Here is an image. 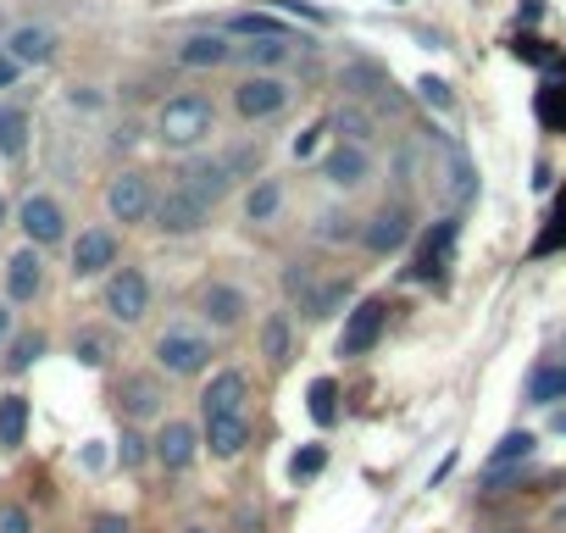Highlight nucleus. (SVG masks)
<instances>
[{
    "mask_svg": "<svg viewBox=\"0 0 566 533\" xmlns=\"http://www.w3.org/2000/svg\"><path fill=\"white\" fill-rule=\"evenodd\" d=\"M156 145L172 150V156H200V145L217 134V101L200 95V90H184V95H167L156 106V123H150Z\"/></svg>",
    "mask_w": 566,
    "mask_h": 533,
    "instance_id": "f257e3e1",
    "label": "nucleus"
},
{
    "mask_svg": "<svg viewBox=\"0 0 566 533\" xmlns=\"http://www.w3.org/2000/svg\"><path fill=\"white\" fill-rule=\"evenodd\" d=\"M228 101H233V117H239V123H272L277 112H290L295 84L283 79V73H244Z\"/></svg>",
    "mask_w": 566,
    "mask_h": 533,
    "instance_id": "f03ea898",
    "label": "nucleus"
},
{
    "mask_svg": "<svg viewBox=\"0 0 566 533\" xmlns=\"http://www.w3.org/2000/svg\"><path fill=\"white\" fill-rule=\"evenodd\" d=\"M211 217H217V206H206V200H200V195H189L184 184H167V189L156 195L150 228H156L161 239H195V233H206V228H211Z\"/></svg>",
    "mask_w": 566,
    "mask_h": 533,
    "instance_id": "7ed1b4c3",
    "label": "nucleus"
},
{
    "mask_svg": "<svg viewBox=\"0 0 566 533\" xmlns=\"http://www.w3.org/2000/svg\"><path fill=\"white\" fill-rule=\"evenodd\" d=\"M150 356H156V373H167V378H200L211 367V339L200 328H167V334H156Z\"/></svg>",
    "mask_w": 566,
    "mask_h": 533,
    "instance_id": "20e7f679",
    "label": "nucleus"
},
{
    "mask_svg": "<svg viewBox=\"0 0 566 533\" xmlns=\"http://www.w3.org/2000/svg\"><path fill=\"white\" fill-rule=\"evenodd\" d=\"M156 195H161L156 178L139 173V167H128V173H117V178L106 184V211H112V222H123V228H150Z\"/></svg>",
    "mask_w": 566,
    "mask_h": 533,
    "instance_id": "39448f33",
    "label": "nucleus"
},
{
    "mask_svg": "<svg viewBox=\"0 0 566 533\" xmlns=\"http://www.w3.org/2000/svg\"><path fill=\"white\" fill-rule=\"evenodd\" d=\"M195 317H200L211 334H233V328H244V317H250V295H244L233 279H206V284L195 290Z\"/></svg>",
    "mask_w": 566,
    "mask_h": 533,
    "instance_id": "423d86ee",
    "label": "nucleus"
},
{
    "mask_svg": "<svg viewBox=\"0 0 566 533\" xmlns=\"http://www.w3.org/2000/svg\"><path fill=\"white\" fill-rule=\"evenodd\" d=\"M384 328H389V301H384V295L356 301V306L345 312V328H339V356H345V362L373 356L378 339H384Z\"/></svg>",
    "mask_w": 566,
    "mask_h": 533,
    "instance_id": "0eeeda50",
    "label": "nucleus"
},
{
    "mask_svg": "<svg viewBox=\"0 0 566 533\" xmlns=\"http://www.w3.org/2000/svg\"><path fill=\"white\" fill-rule=\"evenodd\" d=\"M101 306H106L112 323H145V312H150V279H145V266H117V273H106Z\"/></svg>",
    "mask_w": 566,
    "mask_h": 533,
    "instance_id": "6e6552de",
    "label": "nucleus"
},
{
    "mask_svg": "<svg viewBox=\"0 0 566 533\" xmlns=\"http://www.w3.org/2000/svg\"><path fill=\"white\" fill-rule=\"evenodd\" d=\"M411 206L406 200H384L373 217H361V250L367 255H395V250H406V239H411Z\"/></svg>",
    "mask_w": 566,
    "mask_h": 533,
    "instance_id": "1a4fd4ad",
    "label": "nucleus"
},
{
    "mask_svg": "<svg viewBox=\"0 0 566 533\" xmlns=\"http://www.w3.org/2000/svg\"><path fill=\"white\" fill-rule=\"evenodd\" d=\"M200 428L195 422H178V417H167L161 428H156V439H150V461L161 467V472H189L195 461H200Z\"/></svg>",
    "mask_w": 566,
    "mask_h": 533,
    "instance_id": "9d476101",
    "label": "nucleus"
},
{
    "mask_svg": "<svg viewBox=\"0 0 566 533\" xmlns=\"http://www.w3.org/2000/svg\"><path fill=\"white\" fill-rule=\"evenodd\" d=\"M455 233H461V217H439V222L422 233V250L411 255L406 279H417V284H439V279H444V266H450V250H455Z\"/></svg>",
    "mask_w": 566,
    "mask_h": 533,
    "instance_id": "9b49d317",
    "label": "nucleus"
},
{
    "mask_svg": "<svg viewBox=\"0 0 566 533\" xmlns=\"http://www.w3.org/2000/svg\"><path fill=\"white\" fill-rule=\"evenodd\" d=\"M112 400H117V411H123L128 422H150V417L167 411V384H161L156 373H128V378L112 389Z\"/></svg>",
    "mask_w": 566,
    "mask_h": 533,
    "instance_id": "f8f14e48",
    "label": "nucleus"
},
{
    "mask_svg": "<svg viewBox=\"0 0 566 533\" xmlns=\"http://www.w3.org/2000/svg\"><path fill=\"white\" fill-rule=\"evenodd\" d=\"M244 400H250V378H244L239 367H222V373H211V384L200 389V422H217V417H250Z\"/></svg>",
    "mask_w": 566,
    "mask_h": 533,
    "instance_id": "ddd939ff",
    "label": "nucleus"
},
{
    "mask_svg": "<svg viewBox=\"0 0 566 533\" xmlns=\"http://www.w3.org/2000/svg\"><path fill=\"white\" fill-rule=\"evenodd\" d=\"M18 222H23V233H29V244H34V250H45V244H62V239H67V211H62V200H56V195H29V200L18 206Z\"/></svg>",
    "mask_w": 566,
    "mask_h": 533,
    "instance_id": "4468645a",
    "label": "nucleus"
},
{
    "mask_svg": "<svg viewBox=\"0 0 566 533\" xmlns=\"http://www.w3.org/2000/svg\"><path fill=\"white\" fill-rule=\"evenodd\" d=\"M117 255H123V244H117L112 228H84V233L73 239V279L117 273Z\"/></svg>",
    "mask_w": 566,
    "mask_h": 533,
    "instance_id": "2eb2a0df",
    "label": "nucleus"
},
{
    "mask_svg": "<svg viewBox=\"0 0 566 533\" xmlns=\"http://www.w3.org/2000/svg\"><path fill=\"white\" fill-rule=\"evenodd\" d=\"M178 184H184L189 195H200L206 206H222V200L233 195V173H228L222 156H189V161L178 167Z\"/></svg>",
    "mask_w": 566,
    "mask_h": 533,
    "instance_id": "dca6fc26",
    "label": "nucleus"
},
{
    "mask_svg": "<svg viewBox=\"0 0 566 533\" xmlns=\"http://www.w3.org/2000/svg\"><path fill=\"white\" fill-rule=\"evenodd\" d=\"M334 189H367L373 184V150H361V145H334L328 156H323V167H317Z\"/></svg>",
    "mask_w": 566,
    "mask_h": 533,
    "instance_id": "f3484780",
    "label": "nucleus"
},
{
    "mask_svg": "<svg viewBox=\"0 0 566 533\" xmlns=\"http://www.w3.org/2000/svg\"><path fill=\"white\" fill-rule=\"evenodd\" d=\"M40 290H45V261H40V250H34V244L12 250V261H7V301H12V306H29V301H40Z\"/></svg>",
    "mask_w": 566,
    "mask_h": 533,
    "instance_id": "a211bd4d",
    "label": "nucleus"
},
{
    "mask_svg": "<svg viewBox=\"0 0 566 533\" xmlns=\"http://www.w3.org/2000/svg\"><path fill=\"white\" fill-rule=\"evenodd\" d=\"M172 62H178V67H189V73L228 67V62H233V40H228L222 29H211V34H189V40L172 51Z\"/></svg>",
    "mask_w": 566,
    "mask_h": 533,
    "instance_id": "6ab92c4d",
    "label": "nucleus"
},
{
    "mask_svg": "<svg viewBox=\"0 0 566 533\" xmlns=\"http://www.w3.org/2000/svg\"><path fill=\"white\" fill-rule=\"evenodd\" d=\"M0 51H7L18 67H45V62L56 56V29H45V23H18Z\"/></svg>",
    "mask_w": 566,
    "mask_h": 533,
    "instance_id": "aec40b11",
    "label": "nucleus"
},
{
    "mask_svg": "<svg viewBox=\"0 0 566 533\" xmlns=\"http://www.w3.org/2000/svg\"><path fill=\"white\" fill-rule=\"evenodd\" d=\"M255 345L266 356V367H290L295 362V317L290 312H266L255 328Z\"/></svg>",
    "mask_w": 566,
    "mask_h": 533,
    "instance_id": "412c9836",
    "label": "nucleus"
},
{
    "mask_svg": "<svg viewBox=\"0 0 566 533\" xmlns=\"http://www.w3.org/2000/svg\"><path fill=\"white\" fill-rule=\"evenodd\" d=\"M250 417H217V422H200V445L211 450V461H233V456H244V445H250Z\"/></svg>",
    "mask_w": 566,
    "mask_h": 533,
    "instance_id": "4be33fe9",
    "label": "nucleus"
},
{
    "mask_svg": "<svg viewBox=\"0 0 566 533\" xmlns=\"http://www.w3.org/2000/svg\"><path fill=\"white\" fill-rule=\"evenodd\" d=\"M295 51H301L295 40H272V34H266V40H244V45H233V62L250 67V73H277Z\"/></svg>",
    "mask_w": 566,
    "mask_h": 533,
    "instance_id": "5701e85b",
    "label": "nucleus"
},
{
    "mask_svg": "<svg viewBox=\"0 0 566 533\" xmlns=\"http://www.w3.org/2000/svg\"><path fill=\"white\" fill-rule=\"evenodd\" d=\"M328 128H334V145H361V150H373V139H378V123H373V112L367 106H339L334 117H328Z\"/></svg>",
    "mask_w": 566,
    "mask_h": 533,
    "instance_id": "b1692460",
    "label": "nucleus"
},
{
    "mask_svg": "<svg viewBox=\"0 0 566 533\" xmlns=\"http://www.w3.org/2000/svg\"><path fill=\"white\" fill-rule=\"evenodd\" d=\"M522 400H527V406H560V400H566V373H560V362H538V367L527 373V384H522Z\"/></svg>",
    "mask_w": 566,
    "mask_h": 533,
    "instance_id": "393cba45",
    "label": "nucleus"
},
{
    "mask_svg": "<svg viewBox=\"0 0 566 533\" xmlns=\"http://www.w3.org/2000/svg\"><path fill=\"white\" fill-rule=\"evenodd\" d=\"M533 112H538V123H544L549 134H566V67H560V73H549V79L538 84Z\"/></svg>",
    "mask_w": 566,
    "mask_h": 533,
    "instance_id": "a878e982",
    "label": "nucleus"
},
{
    "mask_svg": "<svg viewBox=\"0 0 566 533\" xmlns=\"http://www.w3.org/2000/svg\"><path fill=\"white\" fill-rule=\"evenodd\" d=\"M312 233H317L323 244H361V217H350L345 206H328V211H317Z\"/></svg>",
    "mask_w": 566,
    "mask_h": 533,
    "instance_id": "bb28decb",
    "label": "nucleus"
},
{
    "mask_svg": "<svg viewBox=\"0 0 566 533\" xmlns=\"http://www.w3.org/2000/svg\"><path fill=\"white\" fill-rule=\"evenodd\" d=\"M283 301H290V306H301L306 312V301L317 295V284H323V273H317V266L312 261H283Z\"/></svg>",
    "mask_w": 566,
    "mask_h": 533,
    "instance_id": "cd10ccee",
    "label": "nucleus"
},
{
    "mask_svg": "<svg viewBox=\"0 0 566 533\" xmlns=\"http://www.w3.org/2000/svg\"><path fill=\"white\" fill-rule=\"evenodd\" d=\"M222 34H228V40H266V34H272V40H295L290 29H283L277 18H266V12H233V18L222 23Z\"/></svg>",
    "mask_w": 566,
    "mask_h": 533,
    "instance_id": "c85d7f7f",
    "label": "nucleus"
},
{
    "mask_svg": "<svg viewBox=\"0 0 566 533\" xmlns=\"http://www.w3.org/2000/svg\"><path fill=\"white\" fill-rule=\"evenodd\" d=\"M350 295H356L350 273H334V279H323V284H317V295L306 301V317H312V323H323V317H334V312H339Z\"/></svg>",
    "mask_w": 566,
    "mask_h": 533,
    "instance_id": "c756f323",
    "label": "nucleus"
},
{
    "mask_svg": "<svg viewBox=\"0 0 566 533\" xmlns=\"http://www.w3.org/2000/svg\"><path fill=\"white\" fill-rule=\"evenodd\" d=\"M511 56H516V62H527V67H538L544 79L566 67V51H555V45H544L538 34H516V40H511Z\"/></svg>",
    "mask_w": 566,
    "mask_h": 533,
    "instance_id": "7c9ffc66",
    "label": "nucleus"
},
{
    "mask_svg": "<svg viewBox=\"0 0 566 533\" xmlns=\"http://www.w3.org/2000/svg\"><path fill=\"white\" fill-rule=\"evenodd\" d=\"M29 439V395H0V445L7 450H18Z\"/></svg>",
    "mask_w": 566,
    "mask_h": 533,
    "instance_id": "2f4dec72",
    "label": "nucleus"
},
{
    "mask_svg": "<svg viewBox=\"0 0 566 533\" xmlns=\"http://www.w3.org/2000/svg\"><path fill=\"white\" fill-rule=\"evenodd\" d=\"M277 206H283V184L277 178H255L244 189V222H272Z\"/></svg>",
    "mask_w": 566,
    "mask_h": 533,
    "instance_id": "473e14b6",
    "label": "nucleus"
},
{
    "mask_svg": "<svg viewBox=\"0 0 566 533\" xmlns=\"http://www.w3.org/2000/svg\"><path fill=\"white\" fill-rule=\"evenodd\" d=\"M73 356H78L84 367H112L117 339H112L106 328H78V334H73Z\"/></svg>",
    "mask_w": 566,
    "mask_h": 533,
    "instance_id": "72a5a7b5",
    "label": "nucleus"
},
{
    "mask_svg": "<svg viewBox=\"0 0 566 533\" xmlns=\"http://www.w3.org/2000/svg\"><path fill=\"white\" fill-rule=\"evenodd\" d=\"M533 445H538V439H533L527 428H511V433H505V439H500V445L489 450V461H483V472H505V467H516V461H527V456H533Z\"/></svg>",
    "mask_w": 566,
    "mask_h": 533,
    "instance_id": "f704fd0d",
    "label": "nucleus"
},
{
    "mask_svg": "<svg viewBox=\"0 0 566 533\" xmlns=\"http://www.w3.org/2000/svg\"><path fill=\"white\" fill-rule=\"evenodd\" d=\"M29 128H34V123H29L23 106H0V156L18 161V156L29 150Z\"/></svg>",
    "mask_w": 566,
    "mask_h": 533,
    "instance_id": "c9c22d12",
    "label": "nucleus"
},
{
    "mask_svg": "<svg viewBox=\"0 0 566 533\" xmlns=\"http://www.w3.org/2000/svg\"><path fill=\"white\" fill-rule=\"evenodd\" d=\"M555 250H566V189L555 195V211H549V222H544V233L533 239V261H544V255H555Z\"/></svg>",
    "mask_w": 566,
    "mask_h": 533,
    "instance_id": "e433bc0d",
    "label": "nucleus"
},
{
    "mask_svg": "<svg viewBox=\"0 0 566 533\" xmlns=\"http://www.w3.org/2000/svg\"><path fill=\"white\" fill-rule=\"evenodd\" d=\"M306 406H312V422H317V428H334V422H339V384H334V378H317Z\"/></svg>",
    "mask_w": 566,
    "mask_h": 533,
    "instance_id": "4c0bfd02",
    "label": "nucleus"
},
{
    "mask_svg": "<svg viewBox=\"0 0 566 533\" xmlns=\"http://www.w3.org/2000/svg\"><path fill=\"white\" fill-rule=\"evenodd\" d=\"M40 356H45V334H18L12 339V356L0 362V367H7V373H29Z\"/></svg>",
    "mask_w": 566,
    "mask_h": 533,
    "instance_id": "58836bf2",
    "label": "nucleus"
},
{
    "mask_svg": "<svg viewBox=\"0 0 566 533\" xmlns=\"http://www.w3.org/2000/svg\"><path fill=\"white\" fill-rule=\"evenodd\" d=\"M117 461H123V467H145V461H150V439H145L139 428H123V439H117Z\"/></svg>",
    "mask_w": 566,
    "mask_h": 533,
    "instance_id": "ea45409f",
    "label": "nucleus"
},
{
    "mask_svg": "<svg viewBox=\"0 0 566 533\" xmlns=\"http://www.w3.org/2000/svg\"><path fill=\"white\" fill-rule=\"evenodd\" d=\"M323 467H328V450H323V445H306V450L290 456V478H295V483H301V478H317Z\"/></svg>",
    "mask_w": 566,
    "mask_h": 533,
    "instance_id": "a19ab883",
    "label": "nucleus"
},
{
    "mask_svg": "<svg viewBox=\"0 0 566 533\" xmlns=\"http://www.w3.org/2000/svg\"><path fill=\"white\" fill-rule=\"evenodd\" d=\"M417 95H422L433 112H455V95H450V84H444V79H433V73H428V79H417Z\"/></svg>",
    "mask_w": 566,
    "mask_h": 533,
    "instance_id": "79ce46f5",
    "label": "nucleus"
},
{
    "mask_svg": "<svg viewBox=\"0 0 566 533\" xmlns=\"http://www.w3.org/2000/svg\"><path fill=\"white\" fill-rule=\"evenodd\" d=\"M0 533H34L29 505H0Z\"/></svg>",
    "mask_w": 566,
    "mask_h": 533,
    "instance_id": "37998d69",
    "label": "nucleus"
},
{
    "mask_svg": "<svg viewBox=\"0 0 566 533\" xmlns=\"http://www.w3.org/2000/svg\"><path fill=\"white\" fill-rule=\"evenodd\" d=\"M90 533H134V522L123 511H95L90 516Z\"/></svg>",
    "mask_w": 566,
    "mask_h": 533,
    "instance_id": "c03bdc74",
    "label": "nucleus"
},
{
    "mask_svg": "<svg viewBox=\"0 0 566 533\" xmlns=\"http://www.w3.org/2000/svg\"><path fill=\"white\" fill-rule=\"evenodd\" d=\"M323 134H328V123H317V128H306V134H301V139H295V156H301V161H306V156H312V150H317V139H323Z\"/></svg>",
    "mask_w": 566,
    "mask_h": 533,
    "instance_id": "a18cd8bd",
    "label": "nucleus"
},
{
    "mask_svg": "<svg viewBox=\"0 0 566 533\" xmlns=\"http://www.w3.org/2000/svg\"><path fill=\"white\" fill-rule=\"evenodd\" d=\"M283 12H301L306 23H328V12H317V7H306V0H277Z\"/></svg>",
    "mask_w": 566,
    "mask_h": 533,
    "instance_id": "49530a36",
    "label": "nucleus"
},
{
    "mask_svg": "<svg viewBox=\"0 0 566 533\" xmlns=\"http://www.w3.org/2000/svg\"><path fill=\"white\" fill-rule=\"evenodd\" d=\"M18 79H23V67H18V62H12L7 51H0V90H12Z\"/></svg>",
    "mask_w": 566,
    "mask_h": 533,
    "instance_id": "de8ad7c7",
    "label": "nucleus"
},
{
    "mask_svg": "<svg viewBox=\"0 0 566 533\" xmlns=\"http://www.w3.org/2000/svg\"><path fill=\"white\" fill-rule=\"evenodd\" d=\"M544 18V0H522V23H538Z\"/></svg>",
    "mask_w": 566,
    "mask_h": 533,
    "instance_id": "09e8293b",
    "label": "nucleus"
},
{
    "mask_svg": "<svg viewBox=\"0 0 566 533\" xmlns=\"http://www.w3.org/2000/svg\"><path fill=\"white\" fill-rule=\"evenodd\" d=\"M7 334H12V306L0 301V345H7Z\"/></svg>",
    "mask_w": 566,
    "mask_h": 533,
    "instance_id": "8fccbe9b",
    "label": "nucleus"
},
{
    "mask_svg": "<svg viewBox=\"0 0 566 533\" xmlns=\"http://www.w3.org/2000/svg\"><path fill=\"white\" fill-rule=\"evenodd\" d=\"M184 533H217V527H206V522H189V527H184Z\"/></svg>",
    "mask_w": 566,
    "mask_h": 533,
    "instance_id": "3c124183",
    "label": "nucleus"
},
{
    "mask_svg": "<svg viewBox=\"0 0 566 533\" xmlns=\"http://www.w3.org/2000/svg\"><path fill=\"white\" fill-rule=\"evenodd\" d=\"M483 533H522V527H483Z\"/></svg>",
    "mask_w": 566,
    "mask_h": 533,
    "instance_id": "603ef678",
    "label": "nucleus"
},
{
    "mask_svg": "<svg viewBox=\"0 0 566 533\" xmlns=\"http://www.w3.org/2000/svg\"><path fill=\"white\" fill-rule=\"evenodd\" d=\"M0 222H7V206H0Z\"/></svg>",
    "mask_w": 566,
    "mask_h": 533,
    "instance_id": "864d4df0",
    "label": "nucleus"
},
{
    "mask_svg": "<svg viewBox=\"0 0 566 533\" xmlns=\"http://www.w3.org/2000/svg\"><path fill=\"white\" fill-rule=\"evenodd\" d=\"M560 373H566V356H560Z\"/></svg>",
    "mask_w": 566,
    "mask_h": 533,
    "instance_id": "5fc2aeb1",
    "label": "nucleus"
}]
</instances>
